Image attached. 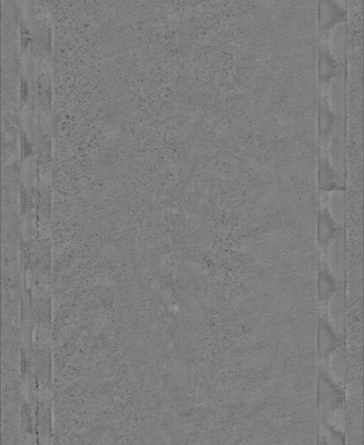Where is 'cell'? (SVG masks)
I'll return each instance as SVG.
<instances>
[{
	"mask_svg": "<svg viewBox=\"0 0 364 445\" xmlns=\"http://www.w3.org/2000/svg\"><path fill=\"white\" fill-rule=\"evenodd\" d=\"M321 24L322 29H327L334 23H336L341 18V13L336 4L332 0H321Z\"/></svg>",
	"mask_w": 364,
	"mask_h": 445,
	"instance_id": "obj_1",
	"label": "cell"
}]
</instances>
